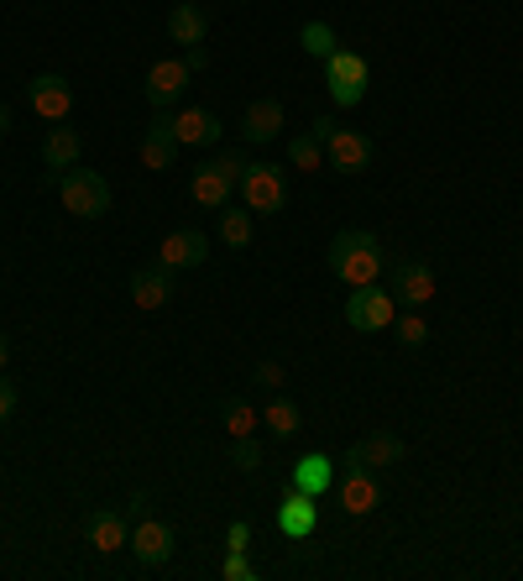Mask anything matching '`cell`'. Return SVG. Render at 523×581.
I'll return each mask as SVG.
<instances>
[{"instance_id":"3957f363","label":"cell","mask_w":523,"mask_h":581,"mask_svg":"<svg viewBox=\"0 0 523 581\" xmlns=\"http://www.w3.org/2000/svg\"><path fill=\"white\" fill-rule=\"evenodd\" d=\"M310 131L319 137L330 169H340V173H367L372 169V137H361V131H351V126H340L335 116H314Z\"/></svg>"},{"instance_id":"7c38bea8","label":"cell","mask_w":523,"mask_h":581,"mask_svg":"<svg viewBox=\"0 0 523 581\" xmlns=\"http://www.w3.org/2000/svg\"><path fill=\"white\" fill-rule=\"evenodd\" d=\"M330 492L340 498V513H351V519H367L382 503V487L367 466H346V477H335Z\"/></svg>"},{"instance_id":"83f0119b","label":"cell","mask_w":523,"mask_h":581,"mask_svg":"<svg viewBox=\"0 0 523 581\" xmlns=\"http://www.w3.org/2000/svg\"><path fill=\"white\" fill-rule=\"evenodd\" d=\"M299 43H304V53H310V58H319V63H325V58L340 48V37H335V26H330V22H304Z\"/></svg>"},{"instance_id":"1f68e13d","label":"cell","mask_w":523,"mask_h":581,"mask_svg":"<svg viewBox=\"0 0 523 581\" xmlns=\"http://www.w3.org/2000/svg\"><path fill=\"white\" fill-rule=\"evenodd\" d=\"M257 383H262V387H272V393H278V387L288 383L283 362H257Z\"/></svg>"},{"instance_id":"603a6c76","label":"cell","mask_w":523,"mask_h":581,"mask_svg":"<svg viewBox=\"0 0 523 581\" xmlns=\"http://www.w3.org/2000/svg\"><path fill=\"white\" fill-rule=\"evenodd\" d=\"M299 425H304V414H299L293 398H272V404L262 409V430H267V435L293 440V435H299Z\"/></svg>"},{"instance_id":"d6986e66","label":"cell","mask_w":523,"mask_h":581,"mask_svg":"<svg viewBox=\"0 0 523 581\" xmlns=\"http://www.w3.org/2000/svg\"><path fill=\"white\" fill-rule=\"evenodd\" d=\"M314 524H319V509H314V498L304 492V487H288L283 503H278V530H283L288 539H310Z\"/></svg>"},{"instance_id":"9a60e30c","label":"cell","mask_w":523,"mask_h":581,"mask_svg":"<svg viewBox=\"0 0 523 581\" xmlns=\"http://www.w3.org/2000/svg\"><path fill=\"white\" fill-rule=\"evenodd\" d=\"M84 539H90V550H100V556H116V550L131 545V519L120 509H95L84 519Z\"/></svg>"},{"instance_id":"4dcf8cb0","label":"cell","mask_w":523,"mask_h":581,"mask_svg":"<svg viewBox=\"0 0 523 581\" xmlns=\"http://www.w3.org/2000/svg\"><path fill=\"white\" fill-rule=\"evenodd\" d=\"M220 577H225V581H257V566L246 560V550H225V560H220Z\"/></svg>"},{"instance_id":"8d00e7d4","label":"cell","mask_w":523,"mask_h":581,"mask_svg":"<svg viewBox=\"0 0 523 581\" xmlns=\"http://www.w3.org/2000/svg\"><path fill=\"white\" fill-rule=\"evenodd\" d=\"M5 367H11V336L0 330V372H5Z\"/></svg>"},{"instance_id":"e0dca14e","label":"cell","mask_w":523,"mask_h":581,"mask_svg":"<svg viewBox=\"0 0 523 581\" xmlns=\"http://www.w3.org/2000/svg\"><path fill=\"white\" fill-rule=\"evenodd\" d=\"M173 142L178 147H214L220 142V116L205 105H184L173 111Z\"/></svg>"},{"instance_id":"f546056e","label":"cell","mask_w":523,"mask_h":581,"mask_svg":"<svg viewBox=\"0 0 523 581\" xmlns=\"http://www.w3.org/2000/svg\"><path fill=\"white\" fill-rule=\"evenodd\" d=\"M231 461H236L241 472H257V466H262V440H257V435L231 440Z\"/></svg>"},{"instance_id":"44dd1931","label":"cell","mask_w":523,"mask_h":581,"mask_svg":"<svg viewBox=\"0 0 523 581\" xmlns=\"http://www.w3.org/2000/svg\"><path fill=\"white\" fill-rule=\"evenodd\" d=\"M167 37H173L178 48H194V43H205V37H210V16H205V5H194V0H178V5L167 11Z\"/></svg>"},{"instance_id":"e575fe53","label":"cell","mask_w":523,"mask_h":581,"mask_svg":"<svg viewBox=\"0 0 523 581\" xmlns=\"http://www.w3.org/2000/svg\"><path fill=\"white\" fill-rule=\"evenodd\" d=\"M184 63H189V73H205V69H210V48H205V43L184 48Z\"/></svg>"},{"instance_id":"ffe728a7","label":"cell","mask_w":523,"mask_h":581,"mask_svg":"<svg viewBox=\"0 0 523 581\" xmlns=\"http://www.w3.org/2000/svg\"><path fill=\"white\" fill-rule=\"evenodd\" d=\"M79 152H84V142H79V131L73 126H48V137H43V163H48V184L58 178V173L79 169Z\"/></svg>"},{"instance_id":"5bb4252c","label":"cell","mask_w":523,"mask_h":581,"mask_svg":"<svg viewBox=\"0 0 523 581\" xmlns=\"http://www.w3.org/2000/svg\"><path fill=\"white\" fill-rule=\"evenodd\" d=\"M283 100L278 95H262V100H252L246 111H241V137L252 147H267V142H278L283 137Z\"/></svg>"},{"instance_id":"8fae6325","label":"cell","mask_w":523,"mask_h":581,"mask_svg":"<svg viewBox=\"0 0 523 581\" xmlns=\"http://www.w3.org/2000/svg\"><path fill=\"white\" fill-rule=\"evenodd\" d=\"M387 289H393V299H398L404 310H425L429 299H434V272H429V263H419V257H398Z\"/></svg>"},{"instance_id":"cb8c5ba5","label":"cell","mask_w":523,"mask_h":581,"mask_svg":"<svg viewBox=\"0 0 523 581\" xmlns=\"http://www.w3.org/2000/svg\"><path fill=\"white\" fill-rule=\"evenodd\" d=\"M252 236H257V220H252V210H220V242L236 246V252H246L252 246Z\"/></svg>"},{"instance_id":"2e32d148","label":"cell","mask_w":523,"mask_h":581,"mask_svg":"<svg viewBox=\"0 0 523 581\" xmlns=\"http://www.w3.org/2000/svg\"><path fill=\"white\" fill-rule=\"evenodd\" d=\"M404 461V440L393 430H372L361 435L351 451H346V466H367V472H382V466H398Z\"/></svg>"},{"instance_id":"d4e9b609","label":"cell","mask_w":523,"mask_h":581,"mask_svg":"<svg viewBox=\"0 0 523 581\" xmlns=\"http://www.w3.org/2000/svg\"><path fill=\"white\" fill-rule=\"evenodd\" d=\"M220 425H225V435H231V440H241V435H257V430H262V414L252 409L246 398H231L225 414H220Z\"/></svg>"},{"instance_id":"4fadbf2b","label":"cell","mask_w":523,"mask_h":581,"mask_svg":"<svg viewBox=\"0 0 523 581\" xmlns=\"http://www.w3.org/2000/svg\"><path fill=\"white\" fill-rule=\"evenodd\" d=\"M26 100H32V111H37L48 126L69 121V111H73V90H69L63 73H37V79L26 84Z\"/></svg>"},{"instance_id":"ba28073f","label":"cell","mask_w":523,"mask_h":581,"mask_svg":"<svg viewBox=\"0 0 523 581\" xmlns=\"http://www.w3.org/2000/svg\"><path fill=\"white\" fill-rule=\"evenodd\" d=\"M189 63L184 58H158L152 69H147V79H142V95H147V105L152 111H173L178 105V95L189 90Z\"/></svg>"},{"instance_id":"9c48e42d","label":"cell","mask_w":523,"mask_h":581,"mask_svg":"<svg viewBox=\"0 0 523 581\" xmlns=\"http://www.w3.org/2000/svg\"><path fill=\"white\" fill-rule=\"evenodd\" d=\"M126 550H137V560L142 566H167L173 560V550H178V534H173V524H163V519H152V513H142L137 524H131V545Z\"/></svg>"},{"instance_id":"4316f807","label":"cell","mask_w":523,"mask_h":581,"mask_svg":"<svg viewBox=\"0 0 523 581\" xmlns=\"http://www.w3.org/2000/svg\"><path fill=\"white\" fill-rule=\"evenodd\" d=\"M288 163L304 173H319L325 169V147H319V137L314 131H304V137H288Z\"/></svg>"},{"instance_id":"d6a6232c","label":"cell","mask_w":523,"mask_h":581,"mask_svg":"<svg viewBox=\"0 0 523 581\" xmlns=\"http://www.w3.org/2000/svg\"><path fill=\"white\" fill-rule=\"evenodd\" d=\"M225 550H252V524H246V519H236V524L225 530Z\"/></svg>"},{"instance_id":"d590c367","label":"cell","mask_w":523,"mask_h":581,"mask_svg":"<svg viewBox=\"0 0 523 581\" xmlns=\"http://www.w3.org/2000/svg\"><path fill=\"white\" fill-rule=\"evenodd\" d=\"M147 509H152V498H147V492H131V509H126V513H131V519H142Z\"/></svg>"},{"instance_id":"7402d4cb","label":"cell","mask_w":523,"mask_h":581,"mask_svg":"<svg viewBox=\"0 0 523 581\" xmlns=\"http://www.w3.org/2000/svg\"><path fill=\"white\" fill-rule=\"evenodd\" d=\"M293 487H304L310 498H325L335 487V461L325 451H310V456L293 461Z\"/></svg>"},{"instance_id":"ac0fdd59","label":"cell","mask_w":523,"mask_h":581,"mask_svg":"<svg viewBox=\"0 0 523 581\" xmlns=\"http://www.w3.org/2000/svg\"><path fill=\"white\" fill-rule=\"evenodd\" d=\"M126 293H131V304H137V310L152 315V310H163L167 299H173V272H167L163 263L137 267V272H131V283H126Z\"/></svg>"},{"instance_id":"74e56055","label":"cell","mask_w":523,"mask_h":581,"mask_svg":"<svg viewBox=\"0 0 523 581\" xmlns=\"http://www.w3.org/2000/svg\"><path fill=\"white\" fill-rule=\"evenodd\" d=\"M5 131H11V111L0 105V137H5Z\"/></svg>"},{"instance_id":"6da1fadb","label":"cell","mask_w":523,"mask_h":581,"mask_svg":"<svg viewBox=\"0 0 523 581\" xmlns=\"http://www.w3.org/2000/svg\"><path fill=\"white\" fill-rule=\"evenodd\" d=\"M325 267L346 289H367V283H382V272H387V246L372 231H340L325 252Z\"/></svg>"},{"instance_id":"f1b7e54d","label":"cell","mask_w":523,"mask_h":581,"mask_svg":"<svg viewBox=\"0 0 523 581\" xmlns=\"http://www.w3.org/2000/svg\"><path fill=\"white\" fill-rule=\"evenodd\" d=\"M393 336L404 340V346H425V340H429L425 315H419V310H408V315H398V319H393Z\"/></svg>"},{"instance_id":"836d02e7","label":"cell","mask_w":523,"mask_h":581,"mask_svg":"<svg viewBox=\"0 0 523 581\" xmlns=\"http://www.w3.org/2000/svg\"><path fill=\"white\" fill-rule=\"evenodd\" d=\"M16 404H22V393H16V383L11 377H0V425L16 414Z\"/></svg>"},{"instance_id":"52a82bcc","label":"cell","mask_w":523,"mask_h":581,"mask_svg":"<svg viewBox=\"0 0 523 581\" xmlns=\"http://www.w3.org/2000/svg\"><path fill=\"white\" fill-rule=\"evenodd\" d=\"M393 319H398V299L393 289H382V283H367L346 299V325L351 330H367V336H377V330H393Z\"/></svg>"},{"instance_id":"5b68a950","label":"cell","mask_w":523,"mask_h":581,"mask_svg":"<svg viewBox=\"0 0 523 581\" xmlns=\"http://www.w3.org/2000/svg\"><path fill=\"white\" fill-rule=\"evenodd\" d=\"M367 84H372V69H367V58L351 48H335L330 58H325V90H330L335 105H361L367 100Z\"/></svg>"},{"instance_id":"277c9868","label":"cell","mask_w":523,"mask_h":581,"mask_svg":"<svg viewBox=\"0 0 523 581\" xmlns=\"http://www.w3.org/2000/svg\"><path fill=\"white\" fill-rule=\"evenodd\" d=\"M58 199H63L69 216L100 220L111 210V184H105L95 169H69V173H58Z\"/></svg>"},{"instance_id":"484cf974","label":"cell","mask_w":523,"mask_h":581,"mask_svg":"<svg viewBox=\"0 0 523 581\" xmlns=\"http://www.w3.org/2000/svg\"><path fill=\"white\" fill-rule=\"evenodd\" d=\"M178 163V142H167L158 131H142V169L147 173H167Z\"/></svg>"},{"instance_id":"30bf717a","label":"cell","mask_w":523,"mask_h":581,"mask_svg":"<svg viewBox=\"0 0 523 581\" xmlns=\"http://www.w3.org/2000/svg\"><path fill=\"white\" fill-rule=\"evenodd\" d=\"M158 263L167 272H194V267L210 263V236L205 231H167L158 242Z\"/></svg>"},{"instance_id":"7a4b0ae2","label":"cell","mask_w":523,"mask_h":581,"mask_svg":"<svg viewBox=\"0 0 523 581\" xmlns=\"http://www.w3.org/2000/svg\"><path fill=\"white\" fill-rule=\"evenodd\" d=\"M241 173H246V158H241L236 147H220L214 158H205V163L194 169V178H189L194 205H199V210H214V216H220V210L231 205V194H236Z\"/></svg>"},{"instance_id":"8992f818","label":"cell","mask_w":523,"mask_h":581,"mask_svg":"<svg viewBox=\"0 0 523 581\" xmlns=\"http://www.w3.org/2000/svg\"><path fill=\"white\" fill-rule=\"evenodd\" d=\"M236 189H241V199H246L252 216H278L288 205V173L278 169V163H246Z\"/></svg>"}]
</instances>
